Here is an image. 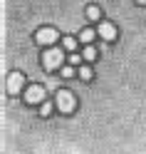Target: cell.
Instances as JSON below:
<instances>
[{"instance_id": "1", "label": "cell", "mask_w": 146, "mask_h": 154, "mask_svg": "<svg viewBox=\"0 0 146 154\" xmlns=\"http://www.w3.org/2000/svg\"><path fill=\"white\" fill-rule=\"evenodd\" d=\"M62 62H64V52L60 50V47H55V45L45 47V52H42V67H45L47 72L60 70V67H62Z\"/></svg>"}, {"instance_id": "2", "label": "cell", "mask_w": 146, "mask_h": 154, "mask_svg": "<svg viewBox=\"0 0 146 154\" xmlns=\"http://www.w3.org/2000/svg\"><path fill=\"white\" fill-rule=\"evenodd\" d=\"M55 107L60 109V112H64V114H72L77 109V97H74L72 92H67V90H60V92H57V97H55Z\"/></svg>"}, {"instance_id": "3", "label": "cell", "mask_w": 146, "mask_h": 154, "mask_svg": "<svg viewBox=\"0 0 146 154\" xmlns=\"http://www.w3.org/2000/svg\"><path fill=\"white\" fill-rule=\"evenodd\" d=\"M57 40H60V32H57L55 27H40V30H37V42H40V45L50 47V45H55Z\"/></svg>"}, {"instance_id": "4", "label": "cell", "mask_w": 146, "mask_h": 154, "mask_svg": "<svg viewBox=\"0 0 146 154\" xmlns=\"http://www.w3.org/2000/svg\"><path fill=\"white\" fill-rule=\"evenodd\" d=\"M22 85H25L22 72H10L7 75V94H17L22 90Z\"/></svg>"}, {"instance_id": "5", "label": "cell", "mask_w": 146, "mask_h": 154, "mask_svg": "<svg viewBox=\"0 0 146 154\" xmlns=\"http://www.w3.org/2000/svg\"><path fill=\"white\" fill-rule=\"evenodd\" d=\"M42 100H45V90L40 87V85L27 87V92H25V102H27V104H40Z\"/></svg>"}, {"instance_id": "6", "label": "cell", "mask_w": 146, "mask_h": 154, "mask_svg": "<svg viewBox=\"0 0 146 154\" xmlns=\"http://www.w3.org/2000/svg\"><path fill=\"white\" fill-rule=\"evenodd\" d=\"M97 32H99V37H104L106 42H112L114 37H116V27H114L112 23H102V25H99V30H97Z\"/></svg>"}, {"instance_id": "7", "label": "cell", "mask_w": 146, "mask_h": 154, "mask_svg": "<svg viewBox=\"0 0 146 154\" xmlns=\"http://www.w3.org/2000/svg\"><path fill=\"white\" fill-rule=\"evenodd\" d=\"M87 17H89V20H99V17H102V10H99L97 5H89V8H87Z\"/></svg>"}, {"instance_id": "8", "label": "cell", "mask_w": 146, "mask_h": 154, "mask_svg": "<svg viewBox=\"0 0 146 154\" xmlns=\"http://www.w3.org/2000/svg\"><path fill=\"white\" fill-rule=\"evenodd\" d=\"M82 57H84L87 62H94V57H97V50H94V47H92V42H89V45L84 47V55H82Z\"/></svg>"}, {"instance_id": "9", "label": "cell", "mask_w": 146, "mask_h": 154, "mask_svg": "<svg viewBox=\"0 0 146 154\" xmlns=\"http://www.w3.org/2000/svg\"><path fill=\"white\" fill-rule=\"evenodd\" d=\"M79 40H82V42H92V40H94V30H89V27L82 30V32H79Z\"/></svg>"}, {"instance_id": "10", "label": "cell", "mask_w": 146, "mask_h": 154, "mask_svg": "<svg viewBox=\"0 0 146 154\" xmlns=\"http://www.w3.org/2000/svg\"><path fill=\"white\" fill-rule=\"evenodd\" d=\"M79 77H82L84 82H89V80H92V67H87V65L79 67Z\"/></svg>"}, {"instance_id": "11", "label": "cell", "mask_w": 146, "mask_h": 154, "mask_svg": "<svg viewBox=\"0 0 146 154\" xmlns=\"http://www.w3.org/2000/svg\"><path fill=\"white\" fill-rule=\"evenodd\" d=\"M62 45H64V50H74V47H77V40H74V37H64V40H62Z\"/></svg>"}, {"instance_id": "12", "label": "cell", "mask_w": 146, "mask_h": 154, "mask_svg": "<svg viewBox=\"0 0 146 154\" xmlns=\"http://www.w3.org/2000/svg\"><path fill=\"white\" fill-rule=\"evenodd\" d=\"M40 114H42V117L52 114V102H42V107H40Z\"/></svg>"}, {"instance_id": "13", "label": "cell", "mask_w": 146, "mask_h": 154, "mask_svg": "<svg viewBox=\"0 0 146 154\" xmlns=\"http://www.w3.org/2000/svg\"><path fill=\"white\" fill-rule=\"evenodd\" d=\"M74 75V70H72V65H67V67H62V77H72Z\"/></svg>"}, {"instance_id": "14", "label": "cell", "mask_w": 146, "mask_h": 154, "mask_svg": "<svg viewBox=\"0 0 146 154\" xmlns=\"http://www.w3.org/2000/svg\"><path fill=\"white\" fill-rule=\"evenodd\" d=\"M82 60H84V57H79V55H72V57H70V62H72V65H77V62H82Z\"/></svg>"}, {"instance_id": "15", "label": "cell", "mask_w": 146, "mask_h": 154, "mask_svg": "<svg viewBox=\"0 0 146 154\" xmlns=\"http://www.w3.org/2000/svg\"><path fill=\"white\" fill-rule=\"evenodd\" d=\"M136 3H139V5H146V0H136Z\"/></svg>"}]
</instances>
